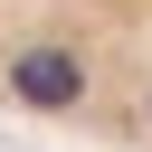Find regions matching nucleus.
Segmentation results:
<instances>
[{
    "label": "nucleus",
    "mask_w": 152,
    "mask_h": 152,
    "mask_svg": "<svg viewBox=\"0 0 152 152\" xmlns=\"http://www.w3.org/2000/svg\"><path fill=\"white\" fill-rule=\"evenodd\" d=\"M0 104L152 152V0H0Z\"/></svg>",
    "instance_id": "1"
}]
</instances>
